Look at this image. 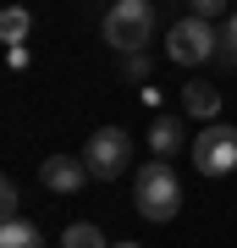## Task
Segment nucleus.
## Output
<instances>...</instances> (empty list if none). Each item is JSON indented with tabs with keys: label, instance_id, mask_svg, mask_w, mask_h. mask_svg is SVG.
<instances>
[{
	"label": "nucleus",
	"instance_id": "1",
	"mask_svg": "<svg viewBox=\"0 0 237 248\" xmlns=\"http://www.w3.org/2000/svg\"><path fill=\"white\" fill-rule=\"evenodd\" d=\"M132 204H138L143 221H171V215L182 210V182H176L171 160H149V166L138 171V182H132Z\"/></svg>",
	"mask_w": 237,
	"mask_h": 248
},
{
	"label": "nucleus",
	"instance_id": "2",
	"mask_svg": "<svg viewBox=\"0 0 237 248\" xmlns=\"http://www.w3.org/2000/svg\"><path fill=\"white\" fill-rule=\"evenodd\" d=\"M105 39L122 55L143 50L155 39V6H149V0H116V6L105 11Z\"/></svg>",
	"mask_w": 237,
	"mask_h": 248
},
{
	"label": "nucleus",
	"instance_id": "3",
	"mask_svg": "<svg viewBox=\"0 0 237 248\" xmlns=\"http://www.w3.org/2000/svg\"><path fill=\"white\" fill-rule=\"evenodd\" d=\"M83 166H88V177L116 182V177L132 166V138L122 133V127H94L88 143H83Z\"/></svg>",
	"mask_w": 237,
	"mask_h": 248
},
{
	"label": "nucleus",
	"instance_id": "4",
	"mask_svg": "<svg viewBox=\"0 0 237 248\" xmlns=\"http://www.w3.org/2000/svg\"><path fill=\"white\" fill-rule=\"evenodd\" d=\"M166 55H171L176 66H199V61H210V55H221L215 22H204V17L171 22V28H166Z\"/></svg>",
	"mask_w": 237,
	"mask_h": 248
},
{
	"label": "nucleus",
	"instance_id": "5",
	"mask_svg": "<svg viewBox=\"0 0 237 248\" xmlns=\"http://www.w3.org/2000/svg\"><path fill=\"white\" fill-rule=\"evenodd\" d=\"M193 166L204 171V177H232V171H237V127H226V122L199 127V138H193Z\"/></svg>",
	"mask_w": 237,
	"mask_h": 248
},
{
	"label": "nucleus",
	"instance_id": "6",
	"mask_svg": "<svg viewBox=\"0 0 237 248\" xmlns=\"http://www.w3.org/2000/svg\"><path fill=\"white\" fill-rule=\"evenodd\" d=\"M39 182L50 187V193H78V187L88 182V166L72 160V155H50V160L39 166Z\"/></svg>",
	"mask_w": 237,
	"mask_h": 248
},
{
	"label": "nucleus",
	"instance_id": "7",
	"mask_svg": "<svg viewBox=\"0 0 237 248\" xmlns=\"http://www.w3.org/2000/svg\"><path fill=\"white\" fill-rule=\"evenodd\" d=\"M182 105H188V116H199V122H215L221 116V89L215 83H188Z\"/></svg>",
	"mask_w": 237,
	"mask_h": 248
},
{
	"label": "nucleus",
	"instance_id": "8",
	"mask_svg": "<svg viewBox=\"0 0 237 248\" xmlns=\"http://www.w3.org/2000/svg\"><path fill=\"white\" fill-rule=\"evenodd\" d=\"M182 143H188V133H182V122H176V116H160V122L149 127V149H155L160 160H171Z\"/></svg>",
	"mask_w": 237,
	"mask_h": 248
},
{
	"label": "nucleus",
	"instance_id": "9",
	"mask_svg": "<svg viewBox=\"0 0 237 248\" xmlns=\"http://www.w3.org/2000/svg\"><path fill=\"white\" fill-rule=\"evenodd\" d=\"M0 248H44V237H39V226H33V221L11 215V221L0 226Z\"/></svg>",
	"mask_w": 237,
	"mask_h": 248
},
{
	"label": "nucleus",
	"instance_id": "10",
	"mask_svg": "<svg viewBox=\"0 0 237 248\" xmlns=\"http://www.w3.org/2000/svg\"><path fill=\"white\" fill-rule=\"evenodd\" d=\"M28 28H33V17H28L22 6H6V11H0V39H6V45H22Z\"/></svg>",
	"mask_w": 237,
	"mask_h": 248
},
{
	"label": "nucleus",
	"instance_id": "11",
	"mask_svg": "<svg viewBox=\"0 0 237 248\" xmlns=\"http://www.w3.org/2000/svg\"><path fill=\"white\" fill-rule=\"evenodd\" d=\"M61 248H111V243L99 237V226H83V221H78V226L61 232Z\"/></svg>",
	"mask_w": 237,
	"mask_h": 248
},
{
	"label": "nucleus",
	"instance_id": "12",
	"mask_svg": "<svg viewBox=\"0 0 237 248\" xmlns=\"http://www.w3.org/2000/svg\"><path fill=\"white\" fill-rule=\"evenodd\" d=\"M188 6H193V17H204V22H215L221 11L232 6V0H188Z\"/></svg>",
	"mask_w": 237,
	"mask_h": 248
},
{
	"label": "nucleus",
	"instance_id": "13",
	"mask_svg": "<svg viewBox=\"0 0 237 248\" xmlns=\"http://www.w3.org/2000/svg\"><path fill=\"white\" fill-rule=\"evenodd\" d=\"M127 78H132V83L149 78V55H143V50H132V55H127Z\"/></svg>",
	"mask_w": 237,
	"mask_h": 248
},
{
	"label": "nucleus",
	"instance_id": "14",
	"mask_svg": "<svg viewBox=\"0 0 237 248\" xmlns=\"http://www.w3.org/2000/svg\"><path fill=\"white\" fill-rule=\"evenodd\" d=\"M221 61H237V11H232V22H226V45H221Z\"/></svg>",
	"mask_w": 237,
	"mask_h": 248
},
{
	"label": "nucleus",
	"instance_id": "15",
	"mask_svg": "<svg viewBox=\"0 0 237 248\" xmlns=\"http://www.w3.org/2000/svg\"><path fill=\"white\" fill-rule=\"evenodd\" d=\"M17 204H22V199H17V182H6V187H0V210H6V221L17 215Z\"/></svg>",
	"mask_w": 237,
	"mask_h": 248
},
{
	"label": "nucleus",
	"instance_id": "16",
	"mask_svg": "<svg viewBox=\"0 0 237 248\" xmlns=\"http://www.w3.org/2000/svg\"><path fill=\"white\" fill-rule=\"evenodd\" d=\"M6 61H11V66L22 72V66H28V45H11V50H6Z\"/></svg>",
	"mask_w": 237,
	"mask_h": 248
},
{
	"label": "nucleus",
	"instance_id": "17",
	"mask_svg": "<svg viewBox=\"0 0 237 248\" xmlns=\"http://www.w3.org/2000/svg\"><path fill=\"white\" fill-rule=\"evenodd\" d=\"M116 248H138V243H116Z\"/></svg>",
	"mask_w": 237,
	"mask_h": 248
}]
</instances>
